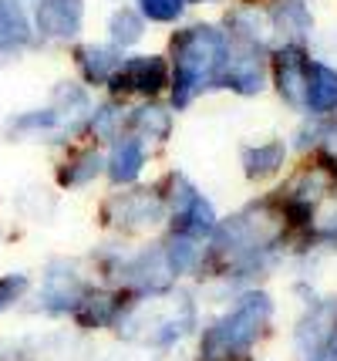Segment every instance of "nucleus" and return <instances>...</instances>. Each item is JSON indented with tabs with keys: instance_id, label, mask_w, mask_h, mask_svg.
Instances as JSON below:
<instances>
[{
	"instance_id": "nucleus-1",
	"label": "nucleus",
	"mask_w": 337,
	"mask_h": 361,
	"mask_svg": "<svg viewBox=\"0 0 337 361\" xmlns=\"http://www.w3.org/2000/svg\"><path fill=\"white\" fill-rule=\"evenodd\" d=\"M267 314H270L267 298H246V304H240L233 311V317H226L223 324L206 338V355L209 358H220V355H229L233 348L250 345L257 338V331Z\"/></svg>"
},
{
	"instance_id": "nucleus-2",
	"label": "nucleus",
	"mask_w": 337,
	"mask_h": 361,
	"mask_svg": "<svg viewBox=\"0 0 337 361\" xmlns=\"http://www.w3.org/2000/svg\"><path fill=\"white\" fill-rule=\"evenodd\" d=\"M314 85H307V94H310V105L314 109H327V105H334L337 102V75L334 71H327V68H314Z\"/></svg>"
},
{
	"instance_id": "nucleus-3",
	"label": "nucleus",
	"mask_w": 337,
	"mask_h": 361,
	"mask_svg": "<svg viewBox=\"0 0 337 361\" xmlns=\"http://www.w3.org/2000/svg\"><path fill=\"white\" fill-rule=\"evenodd\" d=\"M125 78H129L132 88H159L162 81V68L159 61H132L129 68H125Z\"/></svg>"
},
{
	"instance_id": "nucleus-4",
	"label": "nucleus",
	"mask_w": 337,
	"mask_h": 361,
	"mask_svg": "<svg viewBox=\"0 0 337 361\" xmlns=\"http://www.w3.org/2000/svg\"><path fill=\"white\" fill-rule=\"evenodd\" d=\"M139 162H142L139 145H135V142H125V145L118 149V156H115V176H118V179H132V176L139 173Z\"/></svg>"
},
{
	"instance_id": "nucleus-5",
	"label": "nucleus",
	"mask_w": 337,
	"mask_h": 361,
	"mask_svg": "<svg viewBox=\"0 0 337 361\" xmlns=\"http://www.w3.org/2000/svg\"><path fill=\"white\" fill-rule=\"evenodd\" d=\"M145 14L155 20H169L179 14V0H145Z\"/></svg>"
},
{
	"instance_id": "nucleus-6",
	"label": "nucleus",
	"mask_w": 337,
	"mask_h": 361,
	"mask_svg": "<svg viewBox=\"0 0 337 361\" xmlns=\"http://www.w3.org/2000/svg\"><path fill=\"white\" fill-rule=\"evenodd\" d=\"M20 287H24V277H7V281H0V307H4L11 298H17Z\"/></svg>"
}]
</instances>
